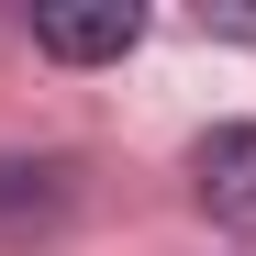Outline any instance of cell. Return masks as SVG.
<instances>
[{"mask_svg": "<svg viewBox=\"0 0 256 256\" xmlns=\"http://www.w3.org/2000/svg\"><path fill=\"white\" fill-rule=\"evenodd\" d=\"M190 190H200V212H212L223 234H256V122H223V134H200Z\"/></svg>", "mask_w": 256, "mask_h": 256, "instance_id": "6da1fadb", "label": "cell"}, {"mask_svg": "<svg viewBox=\"0 0 256 256\" xmlns=\"http://www.w3.org/2000/svg\"><path fill=\"white\" fill-rule=\"evenodd\" d=\"M145 34V12L134 0H100V12H34V45L45 56H67V67H100V56H122Z\"/></svg>", "mask_w": 256, "mask_h": 256, "instance_id": "7a4b0ae2", "label": "cell"}, {"mask_svg": "<svg viewBox=\"0 0 256 256\" xmlns=\"http://www.w3.org/2000/svg\"><path fill=\"white\" fill-rule=\"evenodd\" d=\"M200 34H234V45H256V0H200Z\"/></svg>", "mask_w": 256, "mask_h": 256, "instance_id": "3957f363", "label": "cell"}, {"mask_svg": "<svg viewBox=\"0 0 256 256\" xmlns=\"http://www.w3.org/2000/svg\"><path fill=\"white\" fill-rule=\"evenodd\" d=\"M45 178H56V167H0V212H22V200H45Z\"/></svg>", "mask_w": 256, "mask_h": 256, "instance_id": "277c9868", "label": "cell"}]
</instances>
